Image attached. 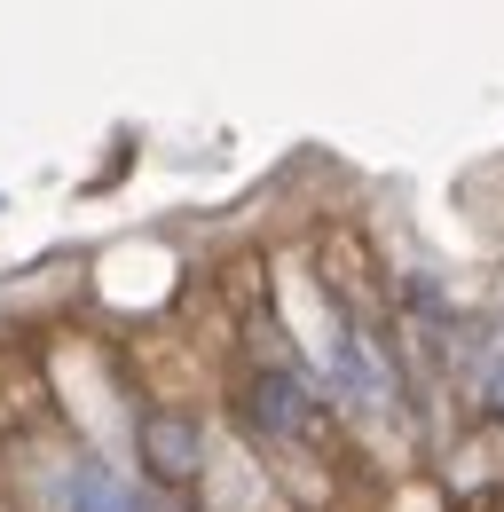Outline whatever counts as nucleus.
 Instances as JSON below:
<instances>
[{"label": "nucleus", "mask_w": 504, "mask_h": 512, "mask_svg": "<svg viewBox=\"0 0 504 512\" xmlns=\"http://www.w3.org/2000/svg\"><path fill=\"white\" fill-rule=\"evenodd\" d=\"M142 465L158 489H189L205 473V434L189 410H142Z\"/></svg>", "instance_id": "nucleus-1"}, {"label": "nucleus", "mask_w": 504, "mask_h": 512, "mask_svg": "<svg viewBox=\"0 0 504 512\" xmlns=\"http://www.w3.org/2000/svg\"><path fill=\"white\" fill-rule=\"evenodd\" d=\"M142 512H182V505H166V497H150V505H142Z\"/></svg>", "instance_id": "nucleus-2"}]
</instances>
